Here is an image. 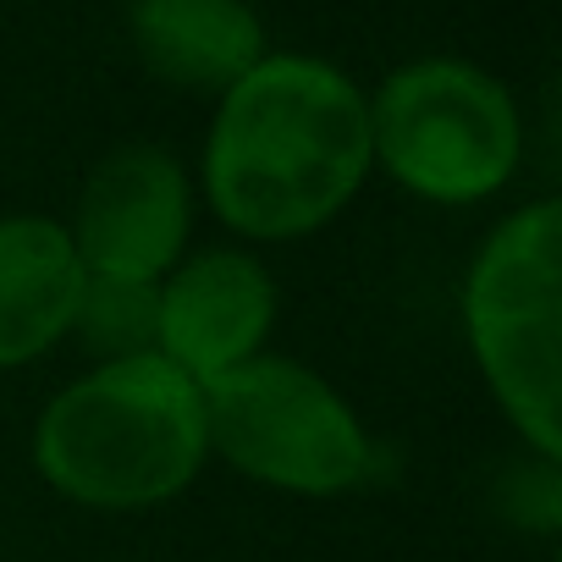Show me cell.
<instances>
[{"instance_id": "30bf717a", "label": "cell", "mask_w": 562, "mask_h": 562, "mask_svg": "<svg viewBox=\"0 0 562 562\" xmlns=\"http://www.w3.org/2000/svg\"><path fill=\"white\" fill-rule=\"evenodd\" d=\"M155 288H138V281H105V276L83 281L72 337H83L94 364L155 353Z\"/></svg>"}, {"instance_id": "3957f363", "label": "cell", "mask_w": 562, "mask_h": 562, "mask_svg": "<svg viewBox=\"0 0 562 562\" xmlns=\"http://www.w3.org/2000/svg\"><path fill=\"white\" fill-rule=\"evenodd\" d=\"M469 353L540 463H562V204L496 221L463 281Z\"/></svg>"}, {"instance_id": "7a4b0ae2", "label": "cell", "mask_w": 562, "mask_h": 562, "mask_svg": "<svg viewBox=\"0 0 562 562\" xmlns=\"http://www.w3.org/2000/svg\"><path fill=\"white\" fill-rule=\"evenodd\" d=\"M204 458V392L160 353L94 364L34 425L45 485L94 513L160 507L199 480Z\"/></svg>"}, {"instance_id": "9c48e42d", "label": "cell", "mask_w": 562, "mask_h": 562, "mask_svg": "<svg viewBox=\"0 0 562 562\" xmlns=\"http://www.w3.org/2000/svg\"><path fill=\"white\" fill-rule=\"evenodd\" d=\"M127 34L149 78L188 94H226L270 56L248 0H133Z\"/></svg>"}, {"instance_id": "277c9868", "label": "cell", "mask_w": 562, "mask_h": 562, "mask_svg": "<svg viewBox=\"0 0 562 562\" xmlns=\"http://www.w3.org/2000/svg\"><path fill=\"white\" fill-rule=\"evenodd\" d=\"M364 100L375 166L425 204H480L518 171V105L469 61H408Z\"/></svg>"}, {"instance_id": "8992f818", "label": "cell", "mask_w": 562, "mask_h": 562, "mask_svg": "<svg viewBox=\"0 0 562 562\" xmlns=\"http://www.w3.org/2000/svg\"><path fill=\"white\" fill-rule=\"evenodd\" d=\"M193 232V188L171 149L122 144L111 149L78 193V215L67 226L89 276L105 281H155L188 254Z\"/></svg>"}, {"instance_id": "ba28073f", "label": "cell", "mask_w": 562, "mask_h": 562, "mask_svg": "<svg viewBox=\"0 0 562 562\" xmlns=\"http://www.w3.org/2000/svg\"><path fill=\"white\" fill-rule=\"evenodd\" d=\"M83 281L67 221L0 215V370H23L72 337Z\"/></svg>"}, {"instance_id": "5b68a950", "label": "cell", "mask_w": 562, "mask_h": 562, "mask_svg": "<svg viewBox=\"0 0 562 562\" xmlns=\"http://www.w3.org/2000/svg\"><path fill=\"white\" fill-rule=\"evenodd\" d=\"M204 392V441L243 480L288 496H342L370 474V430L310 364L254 353Z\"/></svg>"}, {"instance_id": "6da1fadb", "label": "cell", "mask_w": 562, "mask_h": 562, "mask_svg": "<svg viewBox=\"0 0 562 562\" xmlns=\"http://www.w3.org/2000/svg\"><path fill=\"white\" fill-rule=\"evenodd\" d=\"M370 171V100L321 56H265L215 105L204 199L248 243L331 226Z\"/></svg>"}, {"instance_id": "52a82bcc", "label": "cell", "mask_w": 562, "mask_h": 562, "mask_svg": "<svg viewBox=\"0 0 562 562\" xmlns=\"http://www.w3.org/2000/svg\"><path fill=\"white\" fill-rule=\"evenodd\" d=\"M276 304V276L248 248L182 254L155 288V353L188 381L210 386L215 375L265 353Z\"/></svg>"}]
</instances>
